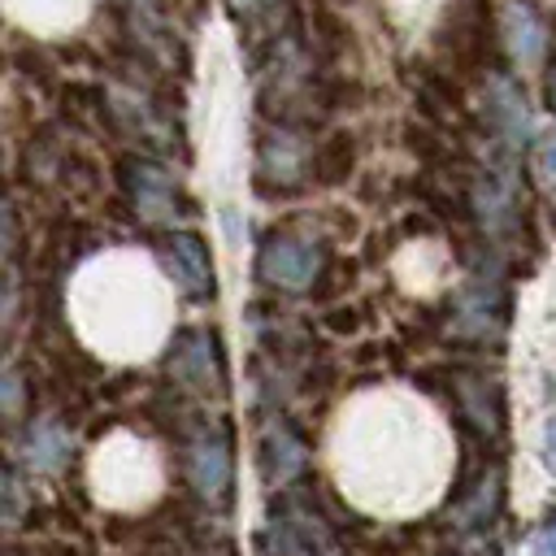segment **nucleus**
I'll use <instances>...</instances> for the list:
<instances>
[{
    "label": "nucleus",
    "mask_w": 556,
    "mask_h": 556,
    "mask_svg": "<svg viewBox=\"0 0 556 556\" xmlns=\"http://www.w3.org/2000/svg\"><path fill=\"white\" fill-rule=\"evenodd\" d=\"M17 408H22V374H17V365H9L4 369V417L17 421Z\"/></svg>",
    "instance_id": "ddd939ff"
},
{
    "label": "nucleus",
    "mask_w": 556,
    "mask_h": 556,
    "mask_svg": "<svg viewBox=\"0 0 556 556\" xmlns=\"http://www.w3.org/2000/svg\"><path fill=\"white\" fill-rule=\"evenodd\" d=\"M547 91H552V109H556V74H552V83H547Z\"/></svg>",
    "instance_id": "a211bd4d"
},
{
    "label": "nucleus",
    "mask_w": 556,
    "mask_h": 556,
    "mask_svg": "<svg viewBox=\"0 0 556 556\" xmlns=\"http://www.w3.org/2000/svg\"><path fill=\"white\" fill-rule=\"evenodd\" d=\"M486 122L491 130L504 139L508 152H517L530 135V109H526V96L521 87L508 78V74H491V96H486Z\"/></svg>",
    "instance_id": "6e6552de"
},
{
    "label": "nucleus",
    "mask_w": 556,
    "mask_h": 556,
    "mask_svg": "<svg viewBox=\"0 0 556 556\" xmlns=\"http://www.w3.org/2000/svg\"><path fill=\"white\" fill-rule=\"evenodd\" d=\"M530 552H534V556H556V517H547V521L534 530Z\"/></svg>",
    "instance_id": "4468645a"
},
{
    "label": "nucleus",
    "mask_w": 556,
    "mask_h": 556,
    "mask_svg": "<svg viewBox=\"0 0 556 556\" xmlns=\"http://www.w3.org/2000/svg\"><path fill=\"white\" fill-rule=\"evenodd\" d=\"M504 39L508 52L517 56V65H539L543 48H547V26L539 17V9L530 0H513L504 13Z\"/></svg>",
    "instance_id": "1a4fd4ad"
},
{
    "label": "nucleus",
    "mask_w": 556,
    "mask_h": 556,
    "mask_svg": "<svg viewBox=\"0 0 556 556\" xmlns=\"http://www.w3.org/2000/svg\"><path fill=\"white\" fill-rule=\"evenodd\" d=\"M308 156H313V139L295 122H282L269 139H261L256 187H269V178H278V195L295 191L300 187V174H308Z\"/></svg>",
    "instance_id": "423d86ee"
},
{
    "label": "nucleus",
    "mask_w": 556,
    "mask_h": 556,
    "mask_svg": "<svg viewBox=\"0 0 556 556\" xmlns=\"http://www.w3.org/2000/svg\"><path fill=\"white\" fill-rule=\"evenodd\" d=\"M117 182L130 200V208L152 222V226H165L178 217V178L152 161V156H122L117 161Z\"/></svg>",
    "instance_id": "f03ea898"
},
{
    "label": "nucleus",
    "mask_w": 556,
    "mask_h": 556,
    "mask_svg": "<svg viewBox=\"0 0 556 556\" xmlns=\"http://www.w3.org/2000/svg\"><path fill=\"white\" fill-rule=\"evenodd\" d=\"M187 478L200 500L222 504L230 495V439L217 421H200L187 439Z\"/></svg>",
    "instance_id": "39448f33"
},
{
    "label": "nucleus",
    "mask_w": 556,
    "mask_h": 556,
    "mask_svg": "<svg viewBox=\"0 0 556 556\" xmlns=\"http://www.w3.org/2000/svg\"><path fill=\"white\" fill-rule=\"evenodd\" d=\"M70 452H74V439H70L65 421L52 413L35 417L22 434V465L35 473H61L70 465Z\"/></svg>",
    "instance_id": "0eeeda50"
},
{
    "label": "nucleus",
    "mask_w": 556,
    "mask_h": 556,
    "mask_svg": "<svg viewBox=\"0 0 556 556\" xmlns=\"http://www.w3.org/2000/svg\"><path fill=\"white\" fill-rule=\"evenodd\" d=\"M543 460L556 473V417H547V426H543Z\"/></svg>",
    "instance_id": "2eb2a0df"
},
{
    "label": "nucleus",
    "mask_w": 556,
    "mask_h": 556,
    "mask_svg": "<svg viewBox=\"0 0 556 556\" xmlns=\"http://www.w3.org/2000/svg\"><path fill=\"white\" fill-rule=\"evenodd\" d=\"M330 265V252L313 239H295L287 230H274L265 235L261 252H256V278L274 291H313L317 278L326 274Z\"/></svg>",
    "instance_id": "f257e3e1"
},
{
    "label": "nucleus",
    "mask_w": 556,
    "mask_h": 556,
    "mask_svg": "<svg viewBox=\"0 0 556 556\" xmlns=\"http://www.w3.org/2000/svg\"><path fill=\"white\" fill-rule=\"evenodd\" d=\"M165 365L191 391H208V387L222 391V382H226V369H222V334L213 326H187V330H178Z\"/></svg>",
    "instance_id": "20e7f679"
},
{
    "label": "nucleus",
    "mask_w": 556,
    "mask_h": 556,
    "mask_svg": "<svg viewBox=\"0 0 556 556\" xmlns=\"http://www.w3.org/2000/svg\"><path fill=\"white\" fill-rule=\"evenodd\" d=\"M261 469L274 486L291 482L300 469H304V439L287 426V421H274L265 430V443H261Z\"/></svg>",
    "instance_id": "9b49d317"
},
{
    "label": "nucleus",
    "mask_w": 556,
    "mask_h": 556,
    "mask_svg": "<svg viewBox=\"0 0 556 556\" xmlns=\"http://www.w3.org/2000/svg\"><path fill=\"white\" fill-rule=\"evenodd\" d=\"M539 161H543V169H547V174H556V130L543 139V148H539Z\"/></svg>",
    "instance_id": "dca6fc26"
},
{
    "label": "nucleus",
    "mask_w": 556,
    "mask_h": 556,
    "mask_svg": "<svg viewBox=\"0 0 556 556\" xmlns=\"http://www.w3.org/2000/svg\"><path fill=\"white\" fill-rule=\"evenodd\" d=\"M161 252V265L165 274L174 278V287L195 300V304H213L217 300V269H213V256H208V243L191 230H174L156 243Z\"/></svg>",
    "instance_id": "7ed1b4c3"
},
{
    "label": "nucleus",
    "mask_w": 556,
    "mask_h": 556,
    "mask_svg": "<svg viewBox=\"0 0 556 556\" xmlns=\"http://www.w3.org/2000/svg\"><path fill=\"white\" fill-rule=\"evenodd\" d=\"M243 9H261V4H269V0H239Z\"/></svg>",
    "instance_id": "f3484780"
},
{
    "label": "nucleus",
    "mask_w": 556,
    "mask_h": 556,
    "mask_svg": "<svg viewBox=\"0 0 556 556\" xmlns=\"http://www.w3.org/2000/svg\"><path fill=\"white\" fill-rule=\"evenodd\" d=\"M356 169V139L348 130H330L313 143V156H308V178L317 187H339L348 182Z\"/></svg>",
    "instance_id": "9d476101"
},
{
    "label": "nucleus",
    "mask_w": 556,
    "mask_h": 556,
    "mask_svg": "<svg viewBox=\"0 0 556 556\" xmlns=\"http://www.w3.org/2000/svg\"><path fill=\"white\" fill-rule=\"evenodd\" d=\"M308 30H313V39H308L313 56L321 65H339V56L348 52V26H343V17L334 9H326V4H317L313 17H308Z\"/></svg>",
    "instance_id": "f8f14e48"
}]
</instances>
